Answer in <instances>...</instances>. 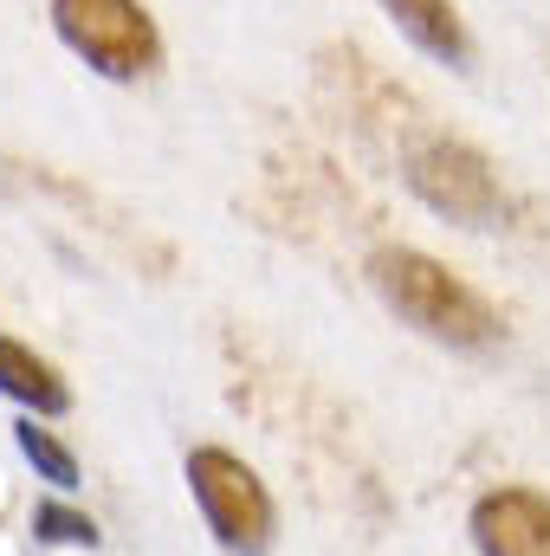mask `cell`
I'll list each match as a JSON object with an SVG mask.
<instances>
[{"label":"cell","instance_id":"cell-1","mask_svg":"<svg viewBox=\"0 0 550 556\" xmlns=\"http://www.w3.org/2000/svg\"><path fill=\"white\" fill-rule=\"evenodd\" d=\"M370 285L383 291V304H389L402 324L427 330L434 343L486 350V343L499 337L492 304H486L473 285H460L440 260L414 253V247H376V253H370Z\"/></svg>","mask_w":550,"mask_h":556},{"label":"cell","instance_id":"cell-2","mask_svg":"<svg viewBox=\"0 0 550 556\" xmlns=\"http://www.w3.org/2000/svg\"><path fill=\"white\" fill-rule=\"evenodd\" d=\"M188 485H195V505L208 518V531L221 538V551L234 556H266L278 531V511L260 485V472L221 446H195L188 453Z\"/></svg>","mask_w":550,"mask_h":556},{"label":"cell","instance_id":"cell-3","mask_svg":"<svg viewBox=\"0 0 550 556\" xmlns=\"http://www.w3.org/2000/svg\"><path fill=\"white\" fill-rule=\"evenodd\" d=\"M52 26L59 39L104 78L130 85L142 78L155 59H162V39H155V20L142 13L137 0H52Z\"/></svg>","mask_w":550,"mask_h":556},{"label":"cell","instance_id":"cell-4","mask_svg":"<svg viewBox=\"0 0 550 556\" xmlns=\"http://www.w3.org/2000/svg\"><path fill=\"white\" fill-rule=\"evenodd\" d=\"M409 188L453 227H499L505 220V188L479 149L453 137H434L409 155Z\"/></svg>","mask_w":550,"mask_h":556},{"label":"cell","instance_id":"cell-5","mask_svg":"<svg viewBox=\"0 0 550 556\" xmlns=\"http://www.w3.org/2000/svg\"><path fill=\"white\" fill-rule=\"evenodd\" d=\"M479 556H550V498L525 485H499L466 518Z\"/></svg>","mask_w":550,"mask_h":556},{"label":"cell","instance_id":"cell-6","mask_svg":"<svg viewBox=\"0 0 550 556\" xmlns=\"http://www.w3.org/2000/svg\"><path fill=\"white\" fill-rule=\"evenodd\" d=\"M383 7H389V20L409 33L427 59H440V65H453V72L473 65V39H466L453 0H383Z\"/></svg>","mask_w":550,"mask_h":556},{"label":"cell","instance_id":"cell-7","mask_svg":"<svg viewBox=\"0 0 550 556\" xmlns=\"http://www.w3.org/2000/svg\"><path fill=\"white\" fill-rule=\"evenodd\" d=\"M0 395H13L20 408H33V415H65L72 408V389L59 382V369L52 363H39L26 343H13V337H0Z\"/></svg>","mask_w":550,"mask_h":556},{"label":"cell","instance_id":"cell-8","mask_svg":"<svg viewBox=\"0 0 550 556\" xmlns=\"http://www.w3.org/2000/svg\"><path fill=\"white\" fill-rule=\"evenodd\" d=\"M13 440H20L26 466H33L46 485H59V492H72V485H78V459L59 446V433H46L39 420H20V427H13Z\"/></svg>","mask_w":550,"mask_h":556},{"label":"cell","instance_id":"cell-9","mask_svg":"<svg viewBox=\"0 0 550 556\" xmlns=\"http://www.w3.org/2000/svg\"><path fill=\"white\" fill-rule=\"evenodd\" d=\"M33 538H39V544H65V551H98V544H104L98 518H85V511H72V505H39V511H33Z\"/></svg>","mask_w":550,"mask_h":556}]
</instances>
